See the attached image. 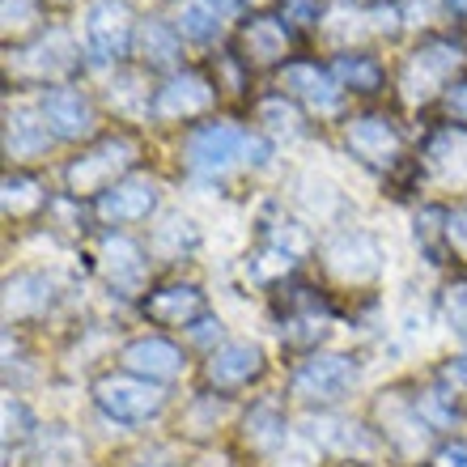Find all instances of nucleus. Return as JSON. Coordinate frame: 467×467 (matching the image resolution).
<instances>
[{"label": "nucleus", "mask_w": 467, "mask_h": 467, "mask_svg": "<svg viewBox=\"0 0 467 467\" xmlns=\"http://www.w3.org/2000/svg\"><path fill=\"white\" fill-rule=\"evenodd\" d=\"M357 366L345 353H327V357H310L306 366L294 374V395L306 404H336L353 391Z\"/></svg>", "instance_id": "1"}, {"label": "nucleus", "mask_w": 467, "mask_h": 467, "mask_svg": "<svg viewBox=\"0 0 467 467\" xmlns=\"http://www.w3.org/2000/svg\"><path fill=\"white\" fill-rule=\"evenodd\" d=\"M243 153H255V161H264L268 149L251 140L246 132L230 128V123H209V128H200L192 140H187V161L196 166V171H225L234 158H243Z\"/></svg>", "instance_id": "2"}, {"label": "nucleus", "mask_w": 467, "mask_h": 467, "mask_svg": "<svg viewBox=\"0 0 467 467\" xmlns=\"http://www.w3.org/2000/svg\"><path fill=\"white\" fill-rule=\"evenodd\" d=\"M94 400L115 420H145L161 408V391L149 379H136V374H107V379H99Z\"/></svg>", "instance_id": "3"}, {"label": "nucleus", "mask_w": 467, "mask_h": 467, "mask_svg": "<svg viewBox=\"0 0 467 467\" xmlns=\"http://www.w3.org/2000/svg\"><path fill=\"white\" fill-rule=\"evenodd\" d=\"M128 374L136 379H174L179 369H183V353L171 345V340H161V336H145V340H132V345L123 348L119 357Z\"/></svg>", "instance_id": "4"}, {"label": "nucleus", "mask_w": 467, "mask_h": 467, "mask_svg": "<svg viewBox=\"0 0 467 467\" xmlns=\"http://www.w3.org/2000/svg\"><path fill=\"white\" fill-rule=\"evenodd\" d=\"M86 38H89L94 60H111V56H119L123 43H128V9L115 5V0H99L86 17Z\"/></svg>", "instance_id": "5"}, {"label": "nucleus", "mask_w": 467, "mask_h": 467, "mask_svg": "<svg viewBox=\"0 0 467 467\" xmlns=\"http://www.w3.org/2000/svg\"><path fill=\"white\" fill-rule=\"evenodd\" d=\"M153 204H158V187L149 179H128V183H115L102 192L99 213L102 222H140L153 213Z\"/></svg>", "instance_id": "6"}, {"label": "nucleus", "mask_w": 467, "mask_h": 467, "mask_svg": "<svg viewBox=\"0 0 467 467\" xmlns=\"http://www.w3.org/2000/svg\"><path fill=\"white\" fill-rule=\"evenodd\" d=\"M123 166H128V145L107 140V145H99L89 158H81L73 171H68V187H73L77 196H81V192H107V183H111Z\"/></svg>", "instance_id": "7"}, {"label": "nucleus", "mask_w": 467, "mask_h": 467, "mask_svg": "<svg viewBox=\"0 0 467 467\" xmlns=\"http://www.w3.org/2000/svg\"><path fill=\"white\" fill-rule=\"evenodd\" d=\"M264 369V357H259L255 345H225L213 353L209 361V382L217 387H243Z\"/></svg>", "instance_id": "8"}, {"label": "nucleus", "mask_w": 467, "mask_h": 467, "mask_svg": "<svg viewBox=\"0 0 467 467\" xmlns=\"http://www.w3.org/2000/svg\"><path fill=\"white\" fill-rule=\"evenodd\" d=\"M200 310H204V297L192 285H171V289H161V294H153L145 302L149 319L166 323V327H183V323L200 319Z\"/></svg>", "instance_id": "9"}, {"label": "nucleus", "mask_w": 467, "mask_h": 467, "mask_svg": "<svg viewBox=\"0 0 467 467\" xmlns=\"http://www.w3.org/2000/svg\"><path fill=\"white\" fill-rule=\"evenodd\" d=\"M213 102V89L200 81V77H174L166 89H158L153 99V115L161 119H174V115H196Z\"/></svg>", "instance_id": "10"}, {"label": "nucleus", "mask_w": 467, "mask_h": 467, "mask_svg": "<svg viewBox=\"0 0 467 467\" xmlns=\"http://www.w3.org/2000/svg\"><path fill=\"white\" fill-rule=\"evenodd\" d=\"M43 119L60 136H81L89 128V107L77 89H51L43 99Z\"/></svg>", "instance_id": "11"}, {"label": "nucleus", "mask_w": 467, "mask_h": 467, "mask_svg": "<svg viewBox=\"0 0 467 467\" xmlns=\"http://www.w3.org/2000/svg\"><path fill=\"white\" fill-rule=\"evenodd\" d=\"M51 302V285L43 276H13L5 285V315L9 319H22V315H35Z\"/></svg>", "instance_id": "12"}, {"label": "nucleus", "mask_w": 467, "mask_h": 467, "mask_svg": "<svg viewBox=\"0 0 467 467\" xmlns=\"http://www.w3.org/2000/svg\"><path fill=\"white\" fill-rule=\"evenodd\" d=\"M348 145L366 161H391L395 132L387 128V119H357L353 128H348Z\"/></svg>", "instance_id": "13"}, {"label": "nucleus", "mask_w": 467, "mask_h": 467, "mask_svg": "<svg viewBox=\"0 0 467 467\" xmlns=\"http://www.w3.org/2000/svg\"><path fill=\"white\" fill-rule=\"evenodd\" d=\"M285 81L302 94V99L310 102V107H319V111H332L336 102H340V94H336V86H332V77L327 73H319L315 64H294L289 73H285Z\"/></svg>", "instance_id": "14"}, {"label": "nucleus", "mask_w": 467, "mask_h": 467, "mask_svg": "<svg viewBox=\"0 0 467 467\" xmlns=\"http://www.w3.org/2000/svg\"><path fill=\"white\" fill-rule=\"evenodd\" d=\"M366 246H369L366 234H345V238H336V243L327 246V264H332V272H340L345 281H366V276H374L379 268L357 264V251H366Z\"/></svg>", "instance_id": "15"}, {"label": "nucleus", "mask_w": 467, "mask_h": 467, "mask_svg": "<svg viewBox=\"0 0 467 467\" xmlns=\"http://www.w3.org/2000/svg\"><path fill=\"white\" fill-rule=\"evenodd\" d=\"M246 442L255 446V451H276V446L285 442V417L276 412V408L268 404H259L251 417H246Z\"/></svg>", "instance_id": "16"}, {"label": "nucleus", "mask_w": 467, "mask_h": 467, "mask_svg": "<svg viewBox=\"0 0 467 467\" xmlns=\"http://www.w3.org/2000/svg\"><path fill=\"white\" fill-rule=\"evenodd\" d=\"M107 268H111L115 285H136L140 281V272H145V264H140V246L128 243V238H111V243H107Z\"/></svg>", "instance_id": "17"}, {"label": "nucleus", "mask_w": 467, "mask_h": 467, "mask_svg": "<svg viewBox=\"0 0 467 467\" xmlns=\"http://www.w3.org/2000/svg\"><path fill=\"white\" fill-rule=\"evenodd\" d=\"M13 158H26L35 149L47 145V123H35L30 115H9V136H5Z\"/></svg>", "instance_id": "18"}, {"label": "nucleus", "mask_w": 467, "mask_h": 467, "mask_svg": "<svg viewBox=\"0 0 467 467\" xmlns=\"http://www.w3.org/2000/svg\"><path fill=\"white\" fill-rule=\"evenodd\" d=\"M246 43H251V56H259V60L285 56V30L272 17H259V22L246 26Z\"/></svg>", "instance_id": "19"}, {"label": "nucleus", "mask_w": 467, "mask_h": 467, "mask_svg": "<svg viewBox=\"0 0 467 467\" xmlns=\"http://www.w3.org/2000/svg\"><path fill=\"white\" fill-rule=\"evenodd\" d=\"M140 47L149 51L153 64H171L174 56H179V35L166 30V26H158V22H149L145 30H140Z\"/></svg>", "instance_id": "20"}, {"label": "nucleus", "mask_w": 467, "mask_h": 467, "mask_svg": "<svg viewBox=\"0 0 467 467\" xmlns=\"http://www.w3.org/2000/svg\"><path fill=\"white\" fill-rule=\"evenodd\" d=\"M357 425H348V420H323V425H315V438H319L323 446H345V451H374V442H369L366 433H353Z\"/></svg>", "instance_id": "21"}, {"label": "nucleus", "mask_w": 467, "mask_h": 467, "mask_svg": "<svg viewBox=\"0 0 467 467\" xmlns=\"http://www.w3.org/2000/svg\"><path fill=\"white\" fill-rule=\"evenodd\" d=\"M38 187L30 183V179H5V209L13 213V217H22L26 209H35L38 204Z\"/></svg>", "instance_id": "22"}, {"label": "nucleus", "mask_w": 467, "mask_h": 467, "mask_svg": "<svg viewBox=\"0 0 467 467\" xmlns=\"http://www.w3.org/2000/svg\"><path fill=\"white\" fill-rule=\"evenodd\" d=\"M183 30L192 38H209L217 30V22H213V13L204 5H183Z\"/></svg>", "instance_id": "23"}, {"label": "nucleus", "mask_w": 467, "mask_h": 467, "mask_svg": "<svg viewBox=\"0 0 467 467\" xmlns=\"http://www.w3.org/2000/svg\"><path fill=\"white\" fill-rule=\"evenodd\" d=\"M340 73H345L348 81L361 89V94H369V89L379 86V68H374L369 60H345V64H340Z\"/></svg>", "instance_id": "24"}, {"label": "nucleus", "mask_w": 467, "mask_h": 467, "mask_svg": "<svg viewBox=\"0 0 467 467\" xmlns=\"http://www.w3.org/2000/svg\"><path fill=\"white\" fill-rule=\"evenodd\" d=\"M446 315L455 323V332L467 340V285H455V289L446 294Z\"/></svg>", "instance_id": "25"}, {"label": "nucleus", "mask_w": 467, "mask_h": 467, "mask_svg": "<svg viewBox=\"0 0 467 467\" xmlns=\"http://www.w3.org/2000/svg\"><path fill=\"white\" fill-rule=\"evenodd\" d=\"M430 467H467V442H446Z\"/></svg>", "instance_id": "26"}, {"label": "nucleus", "mask_w": 467, "mask_h": 467, "mask_svg": "<svg viewBox=\"0 0 467 467\" xmlns=\"http://www.w3.org/2000/svg\"><path fill=\"white\" fill-rule=\"evenodd\" d=\"M5 17H17V26H30L35 22V5H30V0H5Z\"/></svg>", "instance_id": "27"}, {"label": "nucleus", "mask_w": 467, "mask_h": 467, "mask_svg": "<svg viewBox=\"0 0 467 467\" xmlns=\"http://www.w3.org/2000/svg\"><path fill=\"white\" fill-rule=\"evenodd\" d=\"M446 374H451V379H455L459 387H467V357H455V361H451V369H446Z\"/></svg>", "instance_id": "28"}, {"label": "nucleus", "mask_w": 467, "mask_h": 467, "mask_svg": "<svg viewBox=\"0 0 467 467\" xmlns=\"http://www.w3.org/2000/svg\"><path fill=\"white\" fill-rule=\"evenodd\" d=\"M217 9H234V5H243V0H213Z\"/></svg>", "instance_id": "29"}, {"label": "nucleus", "mask_w": 467, "mask_h": 467, "mask_svg": "<svg viewBox=\"0 0 467 467\" xmlns=\"http://www.w3.org/2000/svg\"><path fill=\"white\" fill-rule=\"evenodd\" d=\"M455 5H459V9H467V0H455Z\"/></svg>", "instance_id": "30"}, {"label": "nucleus", "mask_w": 467, "mask_h": 467, "mask_svg": "<svg viewBox=\"0 0 467 467\" xmlns=\"http://www.w3.org/2000/svg\"><path fill=\"white\" fill-rule=\"evenodd\" d=\"M345 467H366V463H345Z\"/></svg>", "instance_id": "31"}]
</instances>
